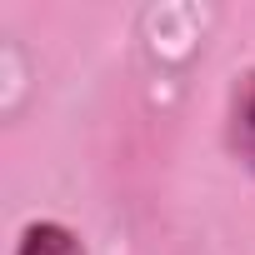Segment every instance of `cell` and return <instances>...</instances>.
I'll list each match as a JSON object with an SVG mask.
<instances>
[{"instance_id":"cell-1","label":"cell","mask_w":255,"mask_h":255,"mask_svg":"<svg viewBox=\"0 0 255 255\" xmlns=\"http://www.w3.org/2000/svg\"><path fill=\"white\" fill-rule=\"evenodd\" d=\"M230 150L240 155V165L255 175V70L240 80L235 90V115H230Z\"/></svg>"},{"instance_id":"cell-2","label":"cell","mask_w":255,"mask_h":255,"mask_svg":"<svg viewBox=\"0 0 255 255\" xmlns=\"http://www.w3.org/2000/svg\"><path fill=\"white\" fill-rule=\"evenodd\" d=\"M15 255H85V245L75 230H65L55 220H35V225H25Z\"/></svg>"}]
</instances>
